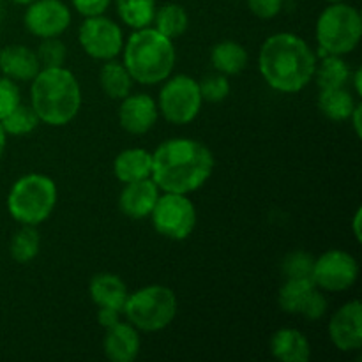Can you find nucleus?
I'll use <instances>...</instances> for the list:
<instances>
[{"label": "nucleus", "mask_w": 362, "mask_h": 362, "mask_svg": "<svg viewBox=\"0 0 362 362\" xmlns=\"http://www.w3.org/2000/svg\"><path fill=\"white\" fill-rule=\"evenodd\" d=\"M214 154L189 138L166 140L152 152V180L165 193L189 194L200 189L214 172Z\"/></svg>", "instance_id": "f257e3e1"}, {"label": "nucleus", "mask_w": 362, "mask_h": 362, "mask_svg": "<svg viewBox=\"0 0 362 362\" xmlns=\"http://www.w3.org/2000/svg\"><path fill=\"white\" fill-rule=\"evenodd\" d=\"M317 69V55L303 37L278 32L267 37L258 53V71L265 83L283 94L300 92Z\"/></svg>", "instance_id": "f03ea898"}, {"label": "nucleus", "mask_w": 362, "mask_h": 362, "mask_svg": "<svg viewBox=\"0 0 362 362\" xmlns=\"http://www.w3.org/2000/svg\"><path fill=\"white\" fill-rule=\"evenodd\" d=\"M30 106L39 120L60 127L73 122L81 108V88L66 67H41L30 85Z\"/></svg>", "instance_id": "7ed1b4c3"}, {"label": "nucleus", "mask_w": 362, "mask_h": 362, "mask_svg": "<svg viewBox=\"0 0 362 362\" xmlns=\"http://www.w3.org/2000/svg\"><path fill=\"white\" fill-rule=\"evenodd\" d=\"M124 66L141 85H158L172 76L177 62L173 39L154 27L138 28L124 42Z\"/></svg>", "instance_id": "20e7f679"}, {"label": "nucleus", "mask_w": 362, "mask_h": 362, "mask_svg": "<svg viewBox=\"0 0 362 362\" xmlns=\"http://www.w3.org/2000/svg\"><path fill=\"white\" fill-rule=\"evenodd\" d=\"M318 57H345L359 46L362 37V16L346 2H331L317 20Z\"/></svg>", "instance_id": "39448f33"}, {"label": "nucleus", "mask_w": 362, "mask_h": 362, "mask_svg": "<svg viewBox=\"0 0 362 362\" xmlns=\"http://www.w3.org/2000/svg\"><path fill=\"white\" fill-rule=\"evenodd\" d=\"M55 205L57 186L42 173H27L20 177L7 197V211L20 225H41L52 216Z\"/></svg>", "instance_id": "423d86ee"}, {"label": "nucleus", "mask_w": 362, "mask_h": 362, "mask_svg": "<svg viewBox=\"0 0 362 362\" xmlns=\"http://www.w3.org/2000/svg\"><path fill=\"white\" fill-rule=\"evenodd\" d=\"M177 296L165 285H148L129 293L122 313L138 331L158 332L168 327L177 317Z\"/></svg>", "instance_id": "0eeeda50"}, {"label": "nucleus", "mask_w": 362, "mask_h": 362, "mask_svg": "<svg viewBox=\"0 0 362 362\" xmlns=\"http://www.w3.org/2000/svg\"><path fill=\"white\" fill-rule=\"evenodd\" d=\"M204 99L194 78L187 74H175L166 78L158 99V110L166 122L173 126L191 124L200 113Z\"/></svg>", "instance_id": "6e6552de"}, {"label": "nucleus", "mask_w": 362, "mask_h": 362, "mask_svg": "<svg viewBox=\"0 0 362 362\" xmlns=\"http://www.w3.org/2000/svg\"><path fill=\"white\" fill-rule=\"evenodd\" d=\"M154 230L170 240H186L197 226V209L187 194H159L151 212Z\"/></svg>", "instance_id": "1a4fd4ad"}, {"label": "nucleus", "mask_w": 362, "mask_h": 362, "mask_svg": "<svg viewBox=\"0 0 362 362\" xmlns=\"http://www.w3.org/2000/svg\"><path fill=\"white\" fill-rule=\"evenodd\" d=\"M78 41L88 57L103 62L117 59L124 48L122 28L105 14L85 18L78 30Z\"/></svg>", "instance_id": "9d476101"}, {"label": "nucleus", "mask_w": 362, "mask_h": 362, "mask_svg": "<svg viewBox=\"0 0 362 362\" xmlns=\"http://www.w3.org/2000/svg\"><path fill=\"white\" fill-rule=\"evenodd\" d=\"M359 278V264L350 253L343 250H329L315 258V285L325 292H345L352 288Z\"/></svg>", "instance_id": "9b49d317"}, {"label": "nucleus", "mask_w": 362, "mask_h": 362, "mask_svg": "<svg viewBox=\"0 0 362 362\" xmlns=\"http://www.w3.org/2000/svg\"><path fill=\"white\" fill-rule=\"evenodd\" d=\"M278 304L285 313L303 315L308 320H318L327 311V299L313 279H285L278 292Z\"/></svg>", "instance_id": "f8f14e48"}, {"label": "nucleus", "mask_w": 362, "mask_h": 362, "mask_svg": "<svg viewBox=\"0 0 362 362\" xmlns=\"http://www.w3.org/2000/svg\"><path fill=\"white\" fill-rule=\"evenodd\" d=\"M71 9L62 0H34L25 11L23 23L35 37H59L69 28Z\"/></svg>", "instance_id": "ddd939ff"}, {"label": "nucleus", "mask_w": 362, "mask_h": 362, "mask_svg": "<svg viewBox=\"0 0 362 362\" xmlns=\"http://www.w3.org/2000/svg\"><path fill=\"white\" fill-rule=\"evenodd\" d=\"M329 338L339 352H356L362 346V304L359 299L343 304L329 322Z\"/></svg>", "instance_id": "4468645a"}, {"label": "nucleus", "mask_w": 362, "mask_h": 362, "mask_svg": "<svg viewBox=\"0 0 362 362\" xmlns=\"http://www.w3.org/2000/svg\"><path fill=\"white\" fill-rule=\"evenodd\" d=\"M119 124L126 133L145 134L156 126L159 117L158 103L148 94H129L120 99Z\"/></svg>", "instance_id": "2eb2a0df"}, {"label": "nucleus", "mask_w": 362, "mask_h": 362, "mask_svg": "<svg viewBox=\"0 0 362 362\" xmlns=\"http://www.w3.org/2000/svg\"><path fill=\"white\" fill-rule=\"evenodd\" d=\"M159 191L161 189L152 180V177L126 184V187H124L119 198L120 211L131 219L148 218L152 209H154L156 202H158L159 194H161Z\"/></svg>", "instance_id": "dca6fc26"}, {"label": "nucleus", "mask_w": 362, "mask_h": 362, "mask_svg": "<svg viewBox=\"0 0 362 362\" xmlns=\"http://www.w3.org/2000/svg\"><path fill=\"white\" fill-rule=\"evenodd\" d=\"M41 69L34 49L23 45H9L0 49V71L14 81H32Z\"/></svg>", "instance_id": "f3484780"}, {"label": "nucleus", "mask_w": 362, "mask_h": 362, "mask_svg": "<svg viewBox=\"0 0 362 362\" xmlns=\"http://www.w3.org/2000/svg\"><path fill=\"white\" fill-rule=\"evenodd\" d=\"M140 334L129 322H119L108 329L103 341L105 356L113 362H133L140 354Z\"/></svg>", "instance_id": "a211bd4d"}, {"label": "nucleus", "mask_w": 362, "mask_h": 362, "mask_svg": "<svg viewBox=\"0 0 362 362\" xmlns=\"http://www.w3.org/2000/svg\"><path fill=\"white\" fill-rule=\"evenodd\" d=\"M88 296L98 308H113L122 311L129 292L126 283L119 276L112 272H101L88 283Z\"/></svg>", "instance_id": "6ab92c4d"}, {"label": "nucleus", "mask_w": 362, "mask_h": 362, "mask_svg": "<svg viewBox=\"0 0 362 362\" xmlns=\"http://www.w3.org/2000/svg\"><path fill=\"white\" fill-rule=\"evenodd\" d=\"M271 354L281 362H308L311 359V345L300 331L283 327L272 334Z\"/></svg>", "instance_id": "aec40b11"}, {"label": "nucleus", "mask_w": 362, "mask_h": 362, "mask_svg": "<svg viewBox=\"0 0 362 362\" xmlns=\"http://www.w3.org/2000/svg\"><path fill=\"white\" fill-rule=\"evenodd\" d=\"M113 173L122 184L148 179L152 175V154L141 147L126 148L113 161Z\"/></svg>", "instance_id": "412c9836"}, {"label": "nucleus", "mask_w": 362, "mask_h": 362, "mask_svg": "<svg viewBox=\"0 0 362 362\" xmlns=\"http://www.w3.org/2000/svg\"><path fill=\"white\" fill-rule=\"evenodd\" d=\"M211 62L216 73L225 76L240 74L247 66V52L240 42L221 41L211 49Z\"/></svg>", "instance_id": "4be33fe9"}, {"label": "nucleus", "mask_w": 362, "mask_h": 362, "mask_svg": "<svg viewBox=\"0 0 362 362\" xmlns=\"http://www.w3.org/2000/svg\"><path fill=\"white\" fill-rule=\"evenodd\" d=\"M133 78L129 71L119 60H105L101 71H99V85L103 92L112 99H124L133 90Z\"/></svg>", "instance_id": "5701e85b"}, {"label": "nucleus", "mask_w": 362, "mask_h": 362, "mask_svg": "<svg viewBox=\"0 0 362 362\" xmlns=\"http://www.w3.org/2000/svg\"><path fill=\"white\" fill-rule=\"evenodd\" d=\"M356 105V99L345 87L325 88V90L320 92V98H318V108L332 122L349 120Z\"/></svg>", "instance_id": "b1692460"}, {"label": "nucleus", "mask_w": 362, "mask_h": 362, "mask_svg": "<svg viewBox=\"0 0 362 362\" xmlns=\"http://www.w3.org/2000/svg\"><path fill=\"white\" fill-rule=\"evenodd\" d=\"M156 30L170 39H177L187 30L189 27V14L180 4H165L159 9H156L154 21Z\"/></svg>", "instance_id": "393cba45"}, {"label": "nucleus", "mask_w": 362, "mask_h": 362, "mask_svg": "<svg viewBox=\"0 0 362 362\" xmlns=\"http://www.w3.org/2000/svg\"><path fill=\"white\" fill-rule=\"evenodd\" d=\"M117 14L133 30L151 27L156 14V0H115Z\"/></svg>", "instance_id": "a878e982"}, {"label": "nucleus", "mask_w": 362, "mask_h": 362, "mask_svg": "<svg viewBox=\"0 0 362 362\" xmlns=\"http://www.w3.org/2000/svg\"><path fill=\"white\" fill-rule=\"evenodd\" d=\"M313 78L317 80L320 90L345 87L346 81L350 80V69L345 60H343V57L325 55L322 57L320 64H317Z\"/></svg>", "instance_id": "bb28decb"}, {"label": "nucleus", "mask_w": 362, "mask_h": 362, "mask_svg": "<svg viewBox=\"0 0 362 362\" xmlns=\"http://www.w3.org/2000/svg\"><path fill=\"white\" fill-rule=\"evenodd\" d=\"M41 250V237H39L35 226L23 225V228L18 230L13 235L9 244L11 258L18 264H28L34 260Z\"/></svg>", "instance_id": "cd10ccee"}, {"label": "nucleus", "mask_w": 362, "mask_h": 362, "mask_svg": "<svg viewBox=\"0 0 362 362\" xmlns=\"http://www.w3.org/2000/svg\"><path fill=\"white\" fill-rule=\"evenodd\" d=\"M39 122L41 120H39L34 108L28 105H23V103H20L9 115L0 120L4 131L7 134H11V136H23V134L32 133L39 126Z\"/></svg>", "instance_id": "c85d7f7f"}, {"label": "nucleus", "mask_w": 362, "mask_h": 362, "mask_svg": "<svg viewBox=\"0 0 362 362\" xmlns=\"http://www.w3.org/2000/svg\"><path fill=\"white\" fill-rule=\"evenodd\" d=\"M315 258L306 251H292L281 262V271L285 279H311Z\"/></svg>", "instance_id": "c756f323"}, {"label": "nucleus", "mask_w": 362, "mask_h": 362, "mask_svg": "<svg viewBox=\"0 0 362 362\" xmlns=\"http://www.w3.org/2000/svg\"><path fill=\"white\" fill-rule=\"evenodd\" d=\"M41 67H62L67 59V46L59 37H45L35 52Z\"/></svg>", "instance_id": "7c9ffc66"}, {"label": "nucleus", "mask_w": 362, "mask_h": 362, "mask_svg": "<svg viewBox=\"0 0 362 362\" xmlns=\"http://www.w3.org/2000/svg\"><path fill=\"white\" fill-rule=\"evenodd\" d=\"M198 87H200V94L202 99L207 103H221L228 98L230 90V81L228 76L221 73H216V74H209L205 76L204 80L198 81Z\"/></svg>", "instance_id": "2f4dec72"}, {"label": "nucleus", "mask_w": 362, "mask_h": 362, "mask_svg": "<svg viewBox=\"0 0 362 362\" xmlns=\"http://www.w3.org/2000/svg\"><path fill=\"white\" fill-rule=\"evenodd\" d=\"M20 103L21 95L16 81L7 76L0 78V120L9 115Z\"/></svg>", "instance_id": "473e14b6"}, {"label": "nucleus", "mask_w": 362, "mask_h": 362, "mask_svg": "<svg viewBox=\"0 0 362 362\" xmlns=\"http://www.w3.org/2000/svg\"><path fill=\"white\" fill-rule=\"evenodd\" d=\"M251 13L260 20H272L283 9V0H246Z\"/></svg>", "instance_id": "72a5a7b5"}, {"label": "nucleus", "mask_w": 362, "mask_h": 362, "mask_svg": "<svg viewBox=\"0 0 362 362\" xmlns=\"http://www.w3.org/2000/svg\"><path fill=\"white\" fill-rule=\"evenodd\" d=\"M71 4H73V7L81 16L88 18L105 14L110 4H112V0H71Z\"/></svg>", "instance_id": "f704fd0d"}, {"label": "nucleus", "mask_w": 362, "mask_h": 362, "mask_svg": "<svg viewBox=\"0 0 362 362\" xmlns=\"http://www.w3.org/2000/svg\"><path fill=\"white\" fill-rule=\"evenodd\" d=\"M120 313H122V311L113 310V308H99V311H98L99 325H101V327H105L106 331L112 327H115V325L120 322Z\"/></svg>", "instance_id": "c9c22d12"}, {"label": "nucleus", "mask_w": 362, "mask_h": 362, "mask_svg": "<svg viewBox=\"0 0 362 362\" xmlns=\"http://www.w3.org/2000/svg\"><path fill=\"white\" fill-rule=\"evenodd\" d=\"M361 113H362V105H361V103H357L356 108H354V112H352V115H350V119H349V120H352L354 129H356V134H357V136H359V138H361V134H362Z\"/></svg>", "instance_id": "e433bc0d"}, {"label": "nucleus", "mask_w": 362, "mask_h": 362, "mask_svg": "<svg viewBox=\"0 0 362 362\" xmlns=\"http://www.w3.org/2000/svg\"><path fill=\"white\" fill-rule=\"evenodd\" d=\"M361 218H362V211H361V209H357L356 216H354V221H352L354 235H356L357 243H361V240H362V235H361Z\"/></svg>", "instance_id": "4c0bfd02"}, {"label": "nucleus", "mask_w": 362, "mask_h": 362, "mask_svg": "<svg viewBox=\"0 0 362 362\" xmlns=\"http://www.w3.org/2000/svg\"><path fill=\"white\" fill-rule=\"evenodd\" d=\"M362 71L357 69L356 74H354V87H356V94L362 95Z\"/></svg>", "instance_id": "58836bf2"}, {"label": "nucleus", "mask_w": 362, "mask_h": 362, "mask_svg": "<svg viewBox=\"0 0 362 362\" xmlns=\"http://www.w3.org/2000/svg\"><path fill=\"white\" fill-rule=\"evenodd\" d=\"M6 144H7V133L4 131L2 124H0V159H2L4 151H6Z\"/></svg>", "instance_id": "ea45409f"}, {"label": "nucleus", "mask_w": 362, "mask_h": 362, "mask_svg": "<svg viewBox=\"0 0 362 362\" xmlns=\"http://www.w3.org/2000/svg\"><path fill=\"white\" fill-rule=\"evenodd\" d=\"M9 2L18 4V6H28V4H32L34 0H9Z\"/></svg>", "instance_id": "a19ab883"}, {"label": "nucleus", "mask_w": 362, "mask_h": 362, "mask_svg": "<svg viewBox=\"0 0 362 362\" xmlns=\"http://www.w3.org/2000/svg\"><path fill=\"white\" fill-rule=\"evenodd\" d=\"M327 2H345V0H327Z\"/></svg>", "instance_id": "79ce46f5"}, {"label": "nucleus", "mask_w": 362, "mask_h": 362, "mask_svg": "<svg viewBox=\"0 0 362 362\" xmlns=\"http://www.w3.org/2000/svg\"><path fill=\"white\" fill-rule=\"evenodd\" d=\"M0 27H2V14H0Z\"/></svg>", "instance_id": "37998d69"}]
</instances>
